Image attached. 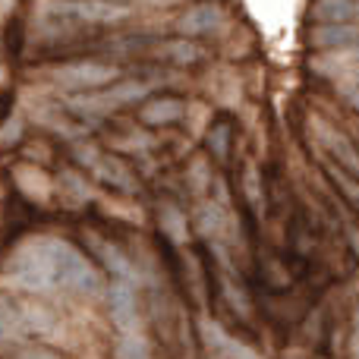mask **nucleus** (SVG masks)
Returning <instances> with one entry per match:
<instances>
[{"label":"nucleus","mask_w":359,"mask_h":359,"mask_svg":"<svg viewBox=\"0 0 359 359\" xmlns=\"http://www.w3.org/2000/svg\"><path fill=\"white\" fill-rule=\"evenodd\" d=\"M217 4H224V0H217Z\"/></svg>","instance_id":"26"},{"label":"nucleus","mask_w":359,"mask_h":359,"mask_svg":"<svg viewBox=\"0 0 359 359\" xmlns=\"http://www.w3.org/2000/svg\"><path fill=\"white\" fill-rule=\"evenodd\" d=\"M149 57L158 63V67L189 69V67H196L198 60H205L208 54H205L192 38H158V41H151Z\"/></svg>","instance_id":"9"},{"label":"nucleus","mask_w":359,"mask_h":359,"mask_svg":"<svg viewBox=\"0 0 359 359\" xmlns=\"http://www.w3.org/2000/svg\"><path fill=\"white\" fill-rule=\"evenodd\" d=\"M202 142H205V155L217 164V168H230L233 161V151H236V126L230 120V114H217L202 133Z\"/></svg>","instance_id":"10"},{"label":"nucleus","mask_w":359,"mask_h":359,"mask_svg":"<svg viewBox=\"0 0 359 359\" xmlns=\"http://www.w3.org/2000/svg\"><path fill=\"white\" fill-rule=\"evenodd\" d=\"M120 79V67L107 60H95V57H73V60L54 63L48 69V82L57 86L60 92L69 95H88V92H101L111 82Z\"/></svg>","instance_id":"2"},{"label":"nucleus","mask_w":359,"mask_h":359,"mask_svg":"<svg viewBox=\"0 0 359 359\" xmlns=\"http://www.w3.org/2000/svg\"><path fill=\"white\" fill-rule=\"evenodd\" d=\"M350 76H353V79L359 82V67H356V69H353V73H350Z\"/></svg>","instance_id":"24"},{"label":"nucleus","mask_w":359,"mask_h":359,"mask_svg":"<svg viewBox=\"0 0 359 359\" xmlns=\"http://www.w3.org/2000/svg\"><path fill=\"white\" fill-rule=\"evenodd\" d=\"M114 359H155V347L151 341L139 331H117L114 341Z\"/></svg>","instance_id":"16"},{"label":"nucleus","mask_w":359,"mask_h":359,"mask_svg":"<svg viewBox=\"0 0 359 359\" xmlns=\"http://www.w3.org/2000/svg\"><path fill=\"white\" fill-rule=\"evenodd\" d=\"M79 155L86 158L88 174L98 180L104 189H111L114 196H136V192H139V177L133 174V168H126L120 158L107 155V151L95 149V145L79 149Z\"/></svg>","instance_id":"4"},{"label":"nucleus","mask_w":359,"mask_h":359,"mask_svg":"<svg viewBox=\"0 0 359 359\" xmlns=\"http://www.w3.org/2000/svg\"><path fill=\"white\" fill-rule=\"evenodd\" d=\"M344 54H353V57H356V60H359V48H356V50H344Z\"/></svg>","instance_id":"23"},{"label":"nucleus","mask_w":359,"mask_h":359,"mask_svg":"<svg viewBox=\"0 0 359 359\" xmlns=\"http://www.w3.org/2000/svg\"><path fill=\"white\" fill-rule=\"evenodd\" d=\"M186 111H189V104H186L180 95H155V98L142 101L139 104V126H149V130H168V126H180L186 117Z\"/></svg>","instance_id":"8"},{"label":"nucleus","mask_w":359,"mask_h":359,"mask_svg":"<svg viewBox=\"0 0 359 359\" xmlns=\"http://www.w3.org/2000/svg\"><path fill=\"white\" fill-rule=\"evenodd\" d=\"M142 299H139L136 280L114 278V284L107 287V306H111V318L117 331H139L142 328Z\"/></svg>","instance_id":"5"},{"label":"nucleus","mask_w":359,"mask_h":359,"mask_svg":"<svg viewBox=\"0 0 359 359\" xmlns=\"http://www.w3.org/2000/svg\"><path fill=\"white\" fill-rule=\"evenodd\" d=\"M309 19L312 25L359 22V0H312Z\"/></svg>","instance_id":"13"},{"label":"nucleus","mask_w":359,"mask_h":359,"mask_svg":"<svg viewBox=\"0 0 359 359\" xmlns=\"http://www.w3.org/2000/svg\"><path fill=\"white\" fill-rule=\"evenodd\" d=\"M29 325L22 316V303L0 293V344H25Z\"/></svg>","instance_id":"14"},{"label":"nucleus","mask_w":359,"mask_h":359,"mask_svg":"<svg viewBox=\"0 0 359 359\" xmlns=\"http://www.w3.org/2000/svg\"><path fill=\"white\" fill-rule=\"evenodd\" d=\"M35 10L41 16H60L86 29H107L126 19V6L117 0H35Z\"/></svg>","instance_id":"3"},{"label":"nucleus","mask_w":359,"mask_h":359,"mask_svg":"<svg viewBox=\"0 0 359 359\" xmlns=\"http://www.w3.org/2000/svg\"><path fill=\"white\" fill-rule=\"evenodd\" d=\"M60 252L63 240L60 236H32L22 240L4 262V278L13 290L32 293V297H44V293L60 290L57 278H60Z\"/></svg>","instance_id":"1"},{"label":"nucleus","mask_w":359,"mask_h":359,"mask_svg":"<svg viewBox=\"0 0 359 359\" xmlns=\"http://www.w3.org/2000/svg\"><path fill=\"white\" fill-rule=\"evenodd\" d=\"M211 158L208 155H196L186 161V186H189V192L196 198H205L211 189V183H215V168H211Z\"/></svg>","instance_id":"17"},{"label":"nucleus","mask_w":359,"mask_h":359,"mask_svg":"<svg viewBox=\"0 0 359 359\" xmlns=\"http://www.w3.org/2000/svg\"><path fill=\"white\" fill-rule=\"evenodd\" d=\"M309 359H325V356H309Z\"/></svg>","instance_id":"25"},{"label":"nucleus","mask_w":359,"mask_h":359,"mask_svg":"<svg viewBox=\"0 0 359 359\" xmlns=\"http://www.w3.org/2000/svg\"><path fill=\"white\" fill-rule=\"evenodd\" d=\"M322 177L328 180V186L334 189V196L341 198L350 211H359V177L347 174V170H341L337 164H331V161H325Z\"/></svg>","instance_id":"15"},{"label":"nucleus","mask_w":359,"mask_h":359,"mask_svg":"<svg viewBox=\"0 0 359 359\" xmlns=\"http://www.w3.org/2000/svg\"><path fill=\"white\" fill-rule=\"evenodd\" d=\"M198 331H202V344L211 350L215 359H265L252 344H246V341L230 334L217 318H202V322H198Z\"/></svg>","instance_id":"6"},{"label":"nucleus","mask_w":359,"mask_h":359,"mask_svg":"<svg viewBox=\"0 0 359 359\" xmlns=\"http://www.w3.org/2000/svg\"><path fill=\"white\" fill-rule=\"evenodd\" d=\"M44 164H16V170H13V183H16V192H22L29 202H41L48 205L50 198H54L57 192V183L50 180L48 170H41Z\"/></svg>","instance_id":"11"},{"label":"nucleus","mask_w":359,"mask_h":359,"mask_svg":"<svg viewBox=\"0 0 359 359\" xmlns=\"http://www.w3.org/2000/svg\"><path fill=\"white\" fill-rule=\"evenodd\" d=\"M337 95H341V101H344L347 107H353L356 117H359V82H356L350 73H344L341 86H337Z\"/></svg>","instance_id":"20"},{"label":"nucleus","mask_w":359,"mask_h":359,"mask_svg":"<svg viewBox=\"0 0 359 359\" xmlns=\"http://www.w3.org/2000/svg\"><path fill=\"white\" fill-rule=\"evenodd\" d=\"M161 236L168 243H186L189 240V217L180 211V205L177 202H168V205H161Z\"/></svg>","instance_id":"19"},{"label":"nucleus","mask_w":359,"mask_h":359,"mask_svg":"<svg viewBox=\"0 0 359 359\" xmlns=\"http://www.w3.org/2000/svg\"><path fill=\"white\" fill-rule=\"evenodd\" d=\"M139 4H149V6H155V10H168V6H177V4H183V0H139Z\"/></svg>","instance_id":"22"},{"label":"nucleus","mask_w":359,"mask_h":359,"mask_svg":"<svg viewBox=\"0 0 359 359\" xmlns=\"http://www.w3.org/2000/svg\"><path fill=\"white\" fill-rule=\"evenodd\" d=\"M224 22V4L217 0H198L186 6L183 16H177V32L183 38H208L221 29Z\"/></svg>","instance_id":"7"},{"label":"nucleus","mask_w":359,"mask_h":359,"mask_svg":"<svg viewBox=\"0 0 359 359\" xmlns=\"http://www.w3.org/2000/svg\"><path fill=\"white\" fill-rule=\"evenodd\" d=\"M192 224H196V230L202 236H208V240H215V243H224V211L217 208V202L202 198L196 215H192Z\"/></svg>","instance_id":"18"},{"label":"nucleus","mask_w":359,"mask_h":359,"mask_svg":"<svg viewBox=\"0 0 359 359\" xmlns=\"http://www.w3.org/2000/svg\"><path fill=\"white\" fill-rule=\"evenodd\" d=\"M16 359H67V356H60L50 347H41V344H22L16 350Z\"/></svg>","instance_id":"21"},{"label":"nucleus","mask_w":359,"mask_h":359,"mask_svg":"<svg viewBox=\"0 0 359 359\" xmlns=\"http://www.w3.org/2000/svg\"><path fill=\"white\" fill-rule=\"evenodd\" d=\"M88 249L95 252V262H98L101 268H107V271L114 274V278H123V280H136V262L126 255V249L120 246V243H114V240H104V236H98V233H92L88 236ZM139 284V280H136Z\"/></svg>","instance_id":"12"}]
</instances>
